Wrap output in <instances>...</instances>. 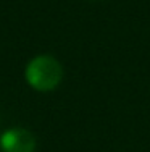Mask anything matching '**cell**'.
<instances>
[{
  "mask_svg": "<svg viewBox=\"0 0 150 152\" xmlns=\"http://www.w3.org/2000/svg\"><path fill=\"white\" fill-rule=\"evenodd\" d=\"M65 70L58 58L42 53L29 60L24 68V79L37 92H52L62 84Z\"/></svg>",
  "mask_w": 150,
  "mask_h": 152,
  "instance_id": "6da1fadb",
  "label": "cell"
},
{
  "mask_svg": "<svg viewBox=\"0 0 150 152\" xmlns=\"http://www.w3.org/2000/svg\"><path fill=\"white\" fill-rule=\"evenodd\" d=\"M37 147V139L34 133L26 128H10L0 136L2 152H34Z\"/></svg>",
  "mask_w": 150,
  "mask_h": 152,
  "instance_id": "7a4b0ae2",
  "label": "cell"
}]
</instances>
